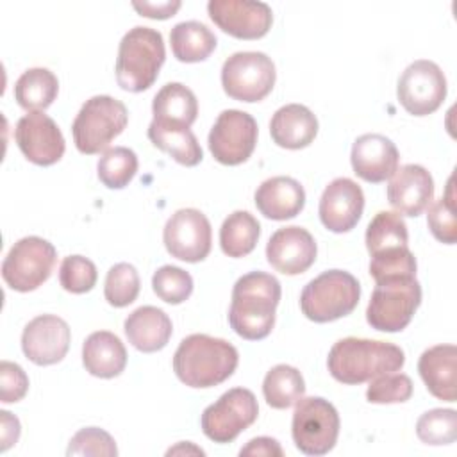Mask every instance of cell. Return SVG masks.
Returning <instances> with one entry per match:
<instances>
[{
    "instance_id": "6da1fadb",
    "label": "cell",
    "mask_w": 457,
    "mask_h": 457,
    "mask_svg": "<svg viewBox=\"0 0 457 457\" xmlns=\"http://www.w3.org/2000/svg\"><path fill=\"white\" fill-rule=\"evenodd\" d=\"M280 282L264 271H250L239 277L232 289L228 323L232 330L248 341L264 339L275 325V309L280 302Z\"/></svg>"
},
{
    "instance_id": "7a4b0ae2",
    "label": "cell",
    "mask_w": 457,
    "mask_h": 457,
    "mask_svg": "<svg viewBox=\"0 0 457 457\" xmlns=\"http://www.w3.org/2000/svg\"><path fill=\"white\" fill-rule=\"evenodd\" d=\"M239 353L234 345L207 334L184 337L173 355V371L189 387L207 389L236 371Z\"/></svg>"
},
{
    "instance_id": "3957f363",
    "label": "cell",
    "mask_w": 457,
    "mask_h": 457,
    "mask_svg": "<svg viewBox=\"0 0 457 457\" xmlns=\"http://www.w3.org/2000/svg\"><path fill=\"white\" fill-rule=\"evenodd\" d=\"M405 362L400 346L362 337H345L334 343L327 357L330 375L343 384H362L378 375L398 371Z\"/></svg>"
},
{
    "instance_id": "277c9868",
    "label": "cell",
    "mask_w": 457,
    "mask_h": 457,
    "mask_svg": "<svg viewBox=\"0 0 457 457\" xmlns=\"http://www.w3.org/2000/svg\"><path fill=\"white\" fill-rule=\"evenodd\" d=\"M166 59L162 34L150 27H134L120 41L116 57L118 86L130 93L148 89Z\"/></svg>"
},
{
    "instance_id": "5b68a950",
    "label": "cell",
    "mask_w": 457,
    "mask_h": 457,
    "mask_svg": "<svg viewBox=\"0 0 457 457\" xmlns=\"http://www.w3.org/2000/svg\"><path fill=\"white\" fill-rule=\"evenodd\" d=\"M359 280L343 270H327L312 278L300 295V309L316 323H328L348 316L359 303Z\"/></svg>"
},
{
    "instance_id": "8992f818",
    "label": "cell",
    "mask_w": 457,
    "mask_h": 457,
    "mask_svg": "<svg viewBox=\"0 0 457 457\" xmlns=\"http://www.w3.org/2000/svg\"><path fill=\"white\" fill-rule=\"evenodd\" d=\"M127 121L129 111L123 102L109 95L91 96L71 123L77 150L86 155L105 152L111 141L123 132Z\"/></svg>"
},
{
    "instance_id": "52a82bcc",
    "label": "cell",
    "mask_w": 457,
    "mask_h": 457,
    "mask_svg": "<svg viewBox=\"0 0 457 457\" xmlns=\"http://www.w3.org/2000/svg\"><path fill=\"white\" fill-rule=\"evenodd\" d=\"M339 414L336 407L321 396H307L296 402L291 434L296 448L305 455L328 453L339 436Z\"/></svg>"
},
{
    "instance_id": "ba28073f",
    "label": "cell",
    "mask_w": 457,
    "mask_h": 457,
    "mask_svg": "<svg viewBox=\"0 0 457 457\" xmlns=\"http://www.w3.org/2000/svg\"><path fill=\"white\" fill-rule=\"evenodd\" d=\"M57 252L54 245L39 236L18 239L2 262L4 282L20 293L37 289L54 271Z\"/></svg>"
},
{
    "instance_id": "9c48e42d",
    "label": "cell",
    "mask_w": 457,
    "mask_h": 457,
    "mask_svg": "<svg viewBox=\"0 0 457 457\" xmlns=\"http://www.w3.org/2000/svg\"><path fill=\"white\" fill-rule=\"evenodd\" d=\"M421 303V286L416 278L378 282L371 293L366 320L380 332L403 330Z\"/></svg>"
},
{
    "instance_id": "30bf717a",
    "label": "cell",
    "mask_w": 457,
    "mask_h": 457,
    "mask_svg": "<svg viewBox=\"0 0 457 457\" xmlns=\"http://www.w3.org/2000/svg\"><path fill=\"white\" fill-rule=\"evenodd\" d=\"M273 61L262 52H236L221 66L223 91L239 102H259L275 86Z\"/></svg>"
},
{
    "instance_id": "8fae6325",
    "label": "cell",
    "mask_w": 457,
    "mask_h": 457,
    "mask_svg": "<svg viewBox=\"0 0 457 457\" xmlns=\"http://www.w3.org/2000/svg\"><path fill=\"white\" fill-rule=\"evenodd\" d=\"M259 414L257 398L250 389L232 387L204 409L200 425L204 434L220 445L234 441Z\"/></svg>"
},
{
    "instance_id": "7c38bea8",
    "label": "cell",
    "mask_w": 457,
    "mask_h": 457,
    "mask_svg": "<svg viewBox=\"0 0 457 457\" xmlns=\"http://www.w3.org/2000/svg\"><path fill=\"white\" fill-rule=\"evenodd\" d=\"M396 96L409 114H432L446 96V79L443 70L428 59L411 62L398 79Z\"/></svg>"
},
{
    "instance_id": "4fadbf2b",
    "label": "cell",
    "mask_w": 457,
    "mask_h": 457,
    "mask_svg": "<svg viewBox=\"0 0 457 457\" xmlns=\"http://www.w3.org/2000/svg\"><path fill=\"white\" fill-rule=\"evenodd\" d=\"M212 157L227 166L245 162L257 145V121L239 109H225L218 114L209 137Z\"/></svg>"
},
{
    "instance_id": "5bb4252c",
    "label": "cell",
    "mask_w": 457,
    "mask_h": 457,
    "mask_svg": "<svg viewBox=\"0 0 457 457\" xmlns=\"http://www.w3.org/2000/svg\"><path fill=\"white\" fill-rule=\"evenodd\" d=\"M162 241L171 257L186 262H200L211 252V223L198 209H179L168 218Z\"/></svg>"
},
{
    "instance_id": "9a60e30c",
    "label": "cell",
    "mask_w": 457,
    "mask_h": 457,
    "mask_svg": "<svg viewBox=\"0 0 457 457\" xmlns=\"http://www.w3.org/2000/svg\"><path fill=\"white\" fill-rule=\"evenodd\" d=\"M207 12L223 32L237 39H259L273 23L271 7L253 0H211Z\"/></svg>"
},
{
    "instance_id": "2e32d148",
    "label": "cell",
    "mask_w": 457,
    "mask_h": 457,
    "mask_svg": "<svg viewBox=\"0 0 457 457\" xmlns=\"http://www.w3.org/2000/svg\"><path fill=\"white\" fill-rule=\"evenodd\" d=\"M14 139L21 154L37 166L55 164L66 150L61 129L41 111L29 112L18 120Z\"/></svg>"
},
{
    "instance_id": "e0dca14e",
    "label": "cell",
    "mask_w": 457,
    "mask_h": 457,
    "mask_svg": "<svg viewBox=\"0 0 457 457\" xmlns=\"http://www.w3.org/2000/svg\"><path fill=\"white\" fill-rule=\"evenodd\" d=\"M71 332L68 323L55 314H41L30 320L21 334V350L37 366L57 364L68 353Z\"/></svg>"
},
{
    "instance_id": "ac0fdd59",
    "label": "cell",
    "mask_w": 457,
    "mask_h": 457,
    "mask_svg": "<svg viewBox=\"0 0 457 457\" xmlns=\"http://www.w3.org/2000/svg\"><path fill=\"white\" fill-rule=\"evenodd\" d=\"M318 246L309 230L289 225L275 230L266 245V257L271 268L284 275H300L316 261Z\"/></svg>"
},
{
    "instance_id": "d6986e66",
    "label": "cell",
    "mask_w": 457,
    "mask_h": 457,
    "mask_svg": "<svg viewBox=\"0 0 457 457\" xmlns=\"http://www.w3.org/2000/svg\"><path fill=\"white\" fill-rule=\"evenodd\" d=\"M364 209V193L357 182L346 177L334 179L320 198V220L330 232L343 234L352 230Z\"/></svg>"
},
{
    "instance_id": "ffe728a7",
    "label": "cell",
    "mask_w": 457,
    "mask_h": 457,
    "mask_svg": "<svg viewBox=\"0 0 457 457\" xmlns=\"http://www.w3.org/2000/svg\"><path fill=\"white\" fill-rule=\"evenodd\" d=\"M352 168L366 182H384L395 175L400 162L396 145L382 134H362L352 145Z\"/></svg>"
},
{
    "instance_id": "44dd1931",
    "label": "cell",
    "mask_w": 457,
    "mask_h": 457,
    "mask_svg": "<svg viewBox=\"0 0 457 457\" xmlns=\"http://www.w3.org/2000/svg\"><path fill=\"white\" fill-rule=\"evenodd\" d=\"M434 200V179L420 164H405L395 171L387 186V202L405 216H420Z\"/></svg>"
},
{
    "instance_id": "7402d4cb",
    "label": "cell",
    "mask_w": 457,
    "mask_h": 457,
    "mask_svg": "<svg viewBox=\"0 0 457 457\" xmlns=\"http://www.w3.org/2000/svg\"><path fill=\"white\" fill-rule=\"evenodd\" d=\"M457 346L436 345L427 348L418 361V371L430 391L439 400L455 402L457 398Z\"/></svg>"
},
{
    "instance_id": "603a6c76",
    "label": "cell",
    "mask_w": 457,
    "mask_h": 457,
    "mask_svg": "<svg viewBox=\"0 0 457 457\" xmlns=\"http://www.w3.org/2000/svg\"><path fill=\"white\" fill-rule=\"evenodd\" d=\"M255 205L270 220L282 221L295 218L305 205L303 186L284 175L266 179L255 191Z\"/></svg>"
},
{
    "instance_id": "cb8c5ba5",
    "label": "cell",
    "mask_w": 457,
    "mask_h": 457,
    "mask_svg": "<svg viewBox=\"0 0 457 457\" xmlns=\"http://www.w3.org/2000/svg\"><path fill=\"white\" fill-rule=\"evenodd\" d=\"M129 343L145 353L162 350L173 332L170 316L154 305H143L132 311L123 323Z\"/></svg>"
},
{
    "instance_id": "d4e9b609",
    "label": "cell",
    "mask_w": 457,
    "mask_h": 457,
    "mask_svg": "<svg viewBox=\"0 0 457 457\" xmlns=\"http://www.w3.org/2000/svg\"><path fill=\"white\" fill-rule=\"evenodd\" d=\"M271 139L287 150L309 146L318 134L314 112L302 104H287L275 111L270 121Z\"/></svg>"
},
{
    "instance_id": "484cf974",
    "label": "cell",
    "mask_w": 457,
    "mask_h": 457,
    "mask_svg": "<svg viewBox=\"0 0 457 457\" xmlns=\"http://www.w3.org/2000/svg\"><path fill=\"white\" fill-rule=\"evenodd\" d=\"M82 364L93 377L114 378L127 366V350L116 334L96 330L82 345Z\"/></svg>"
},
{
    "instance_id": "4316f807",
    "label": "cell",
    "mask_w": 457,
    "mask_h": 457,
    "mask_svg": "<svg viewBox=\"0 0 457 457\" xmlns=\"http://www.w3.org/2000/svg\"><path fill=\"white\" fill-rule=\"evenodd\" d=\"M152 112L155 123L191 127L198 116V100L187 86L168 82L154 96Z\"/></svg>"
},
{
    "instance_id": "83f0119b",
    "label": "cell",
    "mask_w": 457,
    "mask_h": 457,
    "mask_svg": "<svg viewBox=\"0 0 457 457\" xmlns=\"http://www.w3.org/2000/svg\"><path fill=\"white\" fill-rule=\"evenodd\" d=\"M146 134L154 146L170 154L182 166H196L204 157L200 143L189 127L150 121Z\"/></svg>"
},
{
    "instance_id": "f1b7e54d",
    "label": "cell",
    "mask_w": 457,
    "mask_h": 457,
    "mask_svg": "<svg viewBox=\"0 0 457 457\" xmlns=\"http://www.w3.org/2000/svg\"><path fill=\"white\" fill-rule=\"evenodd\" d=\"M170 43L173 55L180 62H200L214 52L218 39L207 25L189 20L171 29Z\"/></svg>"
},
{
    "instance_id": "f546056e",
    "label": "cell",
    "mask_w": 457,
    "mask_h": 457,
    "mask_svg": "<svg viewBox=\"0 0 457 457\" xmlns=\"http://www.w3.org/2000/svg\"><path fill=\"white\" fill-rule=\"evenodd\" d=\"M59 93L57 77L46 68H30L14 84V98L25 111H45Z\"/></svg>"
},
{
    "instance_id": "4dcf8cb0",
    "label": "cell",
    "mask_w": 457,
    "mask_h": 457,
    "mask_svg": "<svg viewBox=\"0 0 457 457\" xmlns=\"http://www.w3.org/2000/svg\"><path fill=\"white\" fill-rule=\"evenodd\" d=\"M261 236V225L248 211H234L228 214L220 228V246L228 257L248 255Z\"/></svg>"
},
{
    "instance_id": "1f68e13d",
    "label": "cell",
    "mask_w": 457,
    "mask_h": 457,
    "mask_svg": "<svg viewBox=\"0 0 457 457\" xmlns=\"http://www.w3.org/2000/svg\"><path fill=\"white\" fill-rule=\"evenodd\" d=\"M305 393L302 373L289 364L273 366L262 380V395L270 407L287 409L295 405Z\"/></svg>"
},
{
    "instance_id": "d6a6232c",
    "label": "cell",
    "mask_w": 457,
    "mask_h": 457,
    "mask_svg": "<svg viewBox=\"0 0 457 457\" xmlns=\"http://www.w3.org/2000/svg\"><path fill=\"white\" fill-rule=\"evenodd\" d=\"M364 239H366V248L370 255H375L389 248L407 246L409 243L407 225L398 212L380 211L370 221Z\"/></svg>"
},
{
    "instance_id": "836d02e7",
    "label": "cell",
    "mask_w": 457,
    "mask_h": 457,
    "mask_svg": "<svg viewBox=\"0 0 457 457\" xmlns=\"http://www.w3.org/2000/svg\"><path fill=\"white\" fill-rule=\"evenodd\" d=\"M98 179L109 189L125 187L137 173V155L127 146L107 148L96 164Z\"/></svg>"
},
{
    "instance_id": "e575fe53",
    "label": "cell",
    "mask_w": 457,
    "mask_h": 457,
    "mask_svg": "<svg viewBox=\"0 0 457 457\" xmlns=\"http://www.w3.org/2000/svg\"><path fill=\"white\" fill-rule=\"evenodd\" d=\"M416 257L409 246L389 248L371 255L370 275L375 284L395 278H416Z\"/></svg>"
},
{
    "instance_id": "d590c367",
    "label": "cell",
    "mask_w": 457,
    "mask_h": 457,
    "mask_svg": "<svg viewBox=\"0 0 457 457\" xmlns=\"http://www.w3.org/2000/svg\"><path fill=\"white\" fill-rule=\"evenodd\" d=\"M416 436L425 445H450L457 437V412L453 409H430L418 418Z\"/></svg>"
},
{
    "instance_id": "8d00e7d4",
    "label": "cell",
    "mask_w": 457,
    "mask_h": 457,
    "mask_svg": "<svg viewBox=\"0 0 457 457\" xmlns=\"http://www.w3.org/2000/svg\"><path fill=\"white\" fill-rule=\"evenodd\" d=\"M139 273L129 262L114 264L105 277L104 296L112 307H127L139 295Z\"/></svg>"
},
{
    "instance_id": "74e56055",
    "label": "cell",
    "mask_w": 457,
    "mask_h": 457,
    "mask_svg": "<svg viewBox=\"0 0 457 457\" xmlns=\"http://www.w3.org/2000/svg\"><path fill=\"white\" fill-rule=\"evenodd\" d=\"M427 223L432 236L445 243L453 245L457 241V220H455V193L453 177L448 179L446 193L428 207Z\"/></svg>"
},
{
    "instance_id": "f35d334b",
    "label": "cell",
    "mask_w": 457,
    "mask_h": 457,
    "mask_svg": "<svg viewBox=\"0 0 457 457\" xmlns=\"http://www.w3.org/2000/svg\"><path fill=\"white\" fill-rule=\"evenodd\" d=\"M154 293L166 303L177 305L186 302L193 293V277L179 266H161L152 277Z\"/></svg>"
},
{
    "instance_id": "ab89813d",
    "label": "cell",
    "mask_w": 457,
    "mask_h": 457,
    "mask_svg": "<svg viewBox=\"0 0 457 457\" xmlns=\"http://www.w3.org/2000/svg\"><path fill=\"white\" fill-rule=\"evenodd\" d=\"M98 271L93 261L84 255H68L59 268V282L64 291L73 295L87 293L95 287Z\"/></svg>"
},
{
    "instance_id": "60d3db41",
    "label": "cell",
    "mask_w": 457,
    "mask_h": 457,
    "mask_svg": "<svg viewBox=\"0 0 457 457\" xmlns=\"http://www.w3.org/2000/svg\"><path fill=\"white\" fill-rule=\"evenodd\" d=\"M412 396V380L405 373H384L370 380L366 398L370 403H403Z\"/></svg>"
},
{
    "instance_id": "b9f144b4",
    "label": "cell",
    "mask_w": 457,
    "mask_h": 457,
    "mask_svg": "<svg viewBox=\"0 0 457 457\" xmlns=\"http://www.w3.org/2000/svg\"><path fill=\"white\" fill-rule=\"evenodd\" d=\"M68 455H104L116 457L118 448L112 436L98 427L80 428L68 445Z\"/></svg>"
},
{
    "instance_id": "7bdbcfd3",
    "label": "cell",
    "mask_w": 457,
    "mask_h": 457,
    "mask_svg": "<svg viewBox=\"0 0 457 457\" xmlns=\"http://www.w3.org/2000/svg\"><path fill=\"white\" fill-rule=\"evenodd\" d=\"M29 391V377L23 368L11 361L0 362V400L4 403L20 402Z\"/></svg>"
},
{
    "instance_id": "ee69618b",
    "label": "cell",
    "mask_w": 457,
    "mask_h": 457,
    "mask_svg": "<svg viewBox=\"0 0 457 457\" xmlns=\"http://www.w3.org/2000/svg\"><path fill=\"white\" fill-rule=\"evenodd\" d=\"M180 2L173 0V2H132V7L146 18H154V20H166L170 16H173L179 9H180Z\"/></svg>"
},
{
    "instance_id": "f6af8a7d",
    "label": "cell",
    "mask_w": 457,
    "mask_h": 457,
    "mask_svg": "<svg viewBox=\"0 0 457 457\" xmlns=\"http://www.w3.org/2000/svg\"><path fill=\"white\" fill-rule=\"evenodd\" d=\"M239 455H266V457H282L284 455V450L280 446V443L273 437H266V436H261V437H253L246 443V446H243L239 450Z\"/></svg>"
},
{
    "instance_id": "bcb514c9",
    "label": "cell",
    "mask_w": 457,
    "mask_h": 457,
    "mask_svg": "<svg viewBox=\"0 0 457 457\" xmlns=\"http://www.w3.org/2000/svg\"><path fill=\"white\" fill-rule=\"evenodd\" d=\"M0 416H2V432H0L2 445H0V450L5 452L20 437V421H18L16 416H12L7 411H0Z\"/></svg>"
},
{
    "instance_id": "7dc6e473",
    "label": "cell",
    "mask_w": 457,
    "mask_h": 457,
    "mask_svg": "<svg viewBox=\"0 0 457 457\" xmlns=\"http://www.w3.org/2000/svg\"><path fill=\"white\" fill-rule=\"evenodd\" d=\"M175 453H196V455H204V450L198 448V446H195V445L189 443V441H182V443H179L177 446H173V448H170V450L166 452V455H175Z\"/></svg>"
}]
</instances>
